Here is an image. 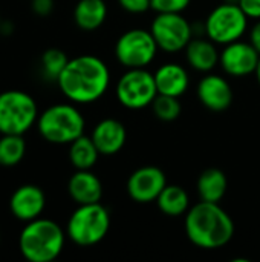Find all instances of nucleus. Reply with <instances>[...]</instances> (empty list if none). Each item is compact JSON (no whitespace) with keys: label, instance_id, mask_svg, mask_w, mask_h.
I'll use <instances>...</instances> for the list:
<instances>
[{"label":"nucleus","instance_id":"nucleus-1","mask_svg":"<svg viewBox=\"0 0 260 262\" xmlns=\"http://www.w3.org/2000/svg\"><path fill=\"white\" fill-rule=\"evenodd\" d=\"M57 83L70 101L93 103L106 94L110 84V71L101 58L80 55L67 61Z\"/></svg>","mask_w":260,"mask_h":262},{"label":"nucleus","instance_id":"nucleus-2","mask_svg":"<svg viewBox=\"0 0 260 262\" xmlns=\"http://www.w3.org/2000/svg\"><path fill=\"white\" fill-rule=\"evenodd\" d=\"M184 226L188 241L204 250L221 249L234 236V223L219 203L199 201L192 206Z\"/></svg>","mask_w":260,"mask_h":262},{"label":"nucleus","instance_id":"nucleus-3","mask_svg":"<svg viewBox=\"0 0 260 262\" xmlns=\"http://www.w3.org/2000/svg\"><path fill=\"white\" fill-rule=\"evenodd\" d=\"M64 238L63 229L55 221L37 218L25 226L18 246L23 258L29 262H51L63 252Z\"/></svg>","mask_w":260,"mask_h":262},{"label":"nucleus","instance_id":"nucleus-4","mask_svg":"<svg viewBox=\"0 0 260 262\" xmlns=\"http://www.w3.org/2000/svg\"><path fill=\"white\" fill-rule=\"evenodd\" d=\"M110 229V213L101 203L81 204L70 215L66 235L67 238L80 246L90 247L101 243Z\"/></svg>","mask_w":260,"mask_h":262},{"label":"nucleus","instance_id":"nucleus-5","mask_svg":"<svg viewBox=\"0 0 260 262\" xmlns=\"http://www.w3.org/2000/svg\"><path fill=\"white\" fill-rule=\"evenodd\" d=\"M84 118L72 104L48 107L37 120L40 135L52 144H70L84 134Z\"/></svg>","mask_w":260,"mask_h":262},{"label":"nucleus","instance_id":"nucleus-6","mask_svg":"<svg viewBox=\"0 0 260 262\" xmlns=\"http://www.w3.org/2000/svg\"><path fill=\"white\" fill-rule=\"evenodd\" d=\"M38 120L35 100L23 91L0 94V134L23 135Z\"/></svg>","mask_w":260,"mask_h":262},{"label":"nucleus","instance_id":"nucleus-7","mask_svg":"<svg viewBox=\"0 0 260 262\" xmlns=\"http://www.w3.org/2000/svg\"><path fill=\"white\" fill-rule=\"evenodd\" d=\"M116 100L121 106L130 111H141L152 106L158 95L155 74L146 68L127 69L118 80L115 88Z\"/></svg>","mask_w":260,"mask_h":262},{"label":"nucleus","instance_id":"nucleus-8","mask_svg":"<svg viewBox=\"0 0 260 262\" xmlns=\"http://www.w3.org/2000/svg\"><path fill=\"white\" fill-rule=\"evenodd\" d=\"M248 17L236 3H227L216 6L205 20V34L218 45H228L241 40L247 32Z\"/></svg>","mask_w":260,"mask_h":262},{"label":"nucleus","instance_id":"nucleus-9","mask_svg":"<svg viewBox=\"0 0 260 262\" xmlns=\"http://www.w3.org/2000/svg\"><path fill=\"white\" fill-rule=\"evenodd\" d=\"M158 45L150 29H129L120 35L115 45V57L127 69L149 66L158 52Z\"/></svg>","mask_w":260,"mask_h":262},{"label":"nucleus","instance_id":"nucleus-10","mask_svg":"<svg viewBox=\"0 0 260 262\" xmlns=\"http://www.w3.org/2000/svg\"><path fill=\"white\" fill-rule=\"evenodd\" d=\"M150 32L158 48L166 52L184 51L193 38V28L181 12L158 14L152 21Z\"/></svg>","mask_w":260,"mask_h":262},{"label":"nucleus","instance_id":"nucleus-11","mask_svg":"<svg viewBox=\"0 0 260 262\" xmlns=\"http://www.w3.org/2000/svg\"><path fill=\"white\" fill-rule=\"evenodd\" d=\"M167 186L166 173L156 166H143L127 180V193L138 204L156 203L158 196Z\"/></svg>","mask_w":260,"mask_h":262},{"label":"nucleus","instance_id":"nucleus-12","mask_svg":"<svg viewBox=\"0 0 260 262\" xmlns=\"http://www.w3.org/2000/svg\"><path fill=\"white\" fill-rule=\"evenodd\" d=\"M259 58L260 54L250 41L236 40L224 46L219 55V64L231 77H245L256 72Z\"/></svg>","mask_w":260,"mask_h":262},{"label":"nucleus","instance_id":"nucleus-13","mask_svg":"<svg viewBox=\"0 0 260 262\" xmlns=\"http://www.w3.org/2000/svg\"><path fill=\"white\" fill-rule=\"evenodd\" d=\"M198 98L207 109L213 112H222L233 103L231 84L218 74H207L201 78L196 89Z\"/></svg>","mask_w":260,"mask_h":262},{"label":"nucleus","instance_id":"nucleus-14","mask_svg":"<svg viewBox=\"0 0 260 262\" xmlns=\"http://www.w3.org/2000/svg\"><path fill=\"white\" fill-rule=\"evenodd\" d=\"M46 206V196L38 186L25 184L20 186L11 196L9 209L11 213L20 221H32L40 218Z\"/></svg>","mask_w":260,"mask_h":262},{"label":"nucleus","instance_id":"nucleus-15","mask_svg":"<svg viewBox=\"0 0 260 262\" xmlns=\"http://www.w3.org/2000/svg\"><path fill=\"white\" fill-rule=\"evenodd\" d=\"M90 138L93 140L100 155L110 157L124 147L127 130L121 121L115 118H104L93 127Z\"/></svg>","mask_w":260,"mask_h":262},{"label":"nucleus","instance_id":"nucleus-16","mask_svg":"<svg viewBox=\"0 0 260 262\" xmlns=\"http://www.w3.org/2000/svg\"><path fill=\"white\" fill-rule=\"evenodd\" d=\"M69 196L78 204L100 203L103 198V184L90 170H77L67 183Z\"/></svg>","mask_w":260,"mask_h":262},{"label":"nucleus","instance_id":"nucleus-17","mask_svg":"<svg viewBox=\"0 0 260 262\" xmlns=\"http://www.w3.org/2000/svg\"><path fill=\"white\" fill-rule=\"evenodd\" d=\"M155 81L158 94L181 97L187 92L190 78L184 66L178 63H166L155 72Z\"/></svg>","mask_w":260,"mask_h":262},{"label":"nucleus","instance_id":"nucleus-18","mask_svg":"<svg viewBox=\"0 0 260 262\" xmlns=\"http://www.w3.org/2000/svg\"><path fill=\"white\" fill-rule=\"evenodd\" d=\"M185 58L188 64L199 72L208 74L219 63V52L215 46V41L210 38H192L185 46Z\"/></svg>","mask_w":260,"mask_h":262},{"label":"nucleus","instance_id":"nucleus-19","mask_svg":"<svg viewBox=\"0 0 260 262\" xmlns=\"http://www.w3.org/2000/svg\"><path fill=\"white\" fill-rule=\"evenodd\" d=\"M196 189H198V195H199L201 201L221 203L227 193L228 181H227L225 173L221 169L210 167V169H205L199 175Z\"/></svg>","mask_w":260,"mask_h":262},{"label":"nucleus","instance_id":"nucleus-20","mask_svg":"<svg viewBox=\"0 0 260 262\" xmlns=\"http://www.w3.org/2000/svg\"><path fill=\"white\" fill-rule=\"evenodd\" d=\"M107 17V5L104 0H80L74 9V20L83 31L98 29Z\"/></svg>","mask_w":260,"mask_h":262},{"label":"nucleus","instance_id":"nucleus-21","mask_svg":"<svg viewBox=\"0 0 260 262\" xmlns=\"http://www.w3.org/2000/svg\"><path fill=\"white\" fill-rule=\"evenodd\" d=\"M158 209L167 216H182L190 209V198L185 189L176 184H167L156 200Z\"/></svg>","mask_w":260,"mask_h":262},{"label":"nucleus","instance_id":"nucleus-22","mask_svg":"<svg viewBox=\"0 0 260 262\" xmlns=\"http://www.w3.org/2000/svg\"><path fill=\"white\" fill-rule=\"evenodd\" d=\"M100 152L90 137L84 134L69 144V160L77 170H90L98 161Z\"/></svg>","mask_w":260,"mask_h":262},{"label":"nucleus","instance_id":"nucleus-23","mask_svg":"<svg viewBox=\"0 0 260 262\" xmlns=\"http://www.w3.org/2000/svg\"><path fill=\"white\" fill-rule=\"evenodd\" d=\"M26 154V143L21 135H3L0 138V166H17Z\"/></svg>","mask_w":260,"mask_h":262},{"label":"nucleus","instance_id":"nucleus-24","mask_svg":"<svg viewBox=\"0 0 260 262\" xmlns=\"http://www.w3.org/2000/svg\"><path fill=\"white\" fill-rule=\"evenodd\" d=\"M152 109L153 114L158 120L161 121H175L179 115H181V103L178 97H172V95H164V94H158L156 98L152 103Z\"/></svg>","mask_w":260,"mask_h":262},{"label":"nucleus","instance_id":"nucleus-25","mask_svg":"<svg viewBox=\"0 0 260 262\" xmlns=\"http://www.w3.org/2000/svg\"><path fill=\"white\" fill-rule=\"evenodd\" d=\"M69 58L66 57V54L57 48H51L48 49L43 57H41V66H43V72L49 80H58L60 74L63 72V69L66 68Z\"/></svg>","mask_w":260,"mask_h":262},{"label":"nucleus","instance_id":"nucleus-26","mask_svg":"<svg viewBox=\"0 0 260 262\" xmlns=\"http://www.w3.org/2000/svg\"><path fill=\"white\" fill-rule=\"evenodd\" d=\"M192 0H150V8L158 14L182 12L188 8Z\"/></svg>","mask_w":260,"mask_h":262},{"label":"nucleus","instance_id":"nucleus-27","mask_svg":"<svg viewBox=\"0 0 260 262\" xmlns=\"http://www.w3.org/2000/svg\"><path fill=\"white\" fill-rule=\"evenodd\" d=\"M120 6L130 14H143L150 8V0H118Z\"/></svg>","mask_w":260,"mask_h":262},{"label":"nucleus","instance_id":"nucleus-28","mask_svg":"<svg viewBox=\"0 0 260 262\" xmlns=\"http://www.w3.org/2000/svg\"><path fill=\"white\" fill-rule=\"evenodd\" d=\"M239 6L248 18H260V0H239Z\"/></svg>","mask_w":260,"mask_h":262},{"label":"nucleus","instance_id":"nucleus-29","mask_svg":"<svg viewBox=\"0 0 260 262\" xmlns=\"http://www.w3.org/2000/svg\"><path fill=\"white\" fill-rule=\"evenodd\" d=\"M32 9L37 15L46 17L54 9V0H32Z\"/></svg>","mask_w":260,"mask_h":262},{"label":"nucleus","instance_id":"nucleus-30","mask_svg":"<svg viewBox=\"0 0 260 262\" xmlns=\"http://www.w3.org/2000/svg\"><path fill=\"white\" fill-rule=\"evenodd\" d=\"M250 43L257 49L260 54V18L254 23V26L250 31Z\"/></svg>","mask_w":260,"mask_h":262},{"label":"nucleus","instance_id":"nucleus-31","mask_svg":"<svg viewBox=\"0 0 260 262\" xmlns=\"http://www.w3.org/2000/svg\"><path fill=\"white\" fill-rule=\"evenodd\" d=\"M256 78H257V83H259L260 86V58H259V64H257V68H256Z\"/></svg>","mask_w":260,"mask_h":262}]
</instances>
